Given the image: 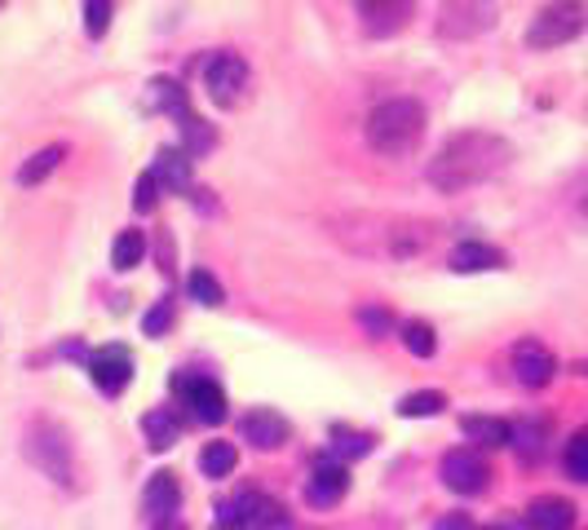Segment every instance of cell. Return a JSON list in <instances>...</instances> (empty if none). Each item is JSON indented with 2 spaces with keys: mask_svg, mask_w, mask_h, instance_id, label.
<instances>
[{
  "mask_svg": "<svg viewBox=\"0 0 588 530\" xmlns=\"http://www.w3.org/2000/svg\"><path fill=\"white\" fill-rule=\"evenodd\" d=\"M509 164H513V146H509L500 133L465 129V133H451V137L443 142V151L429 159L425 177H429L434 190L460 195V190H473V186L500 177Z\"/></svg>",
  "mask_w": 588,
  "mask_h": 530,
  "instance_id": "obj_1",
  "label": "cell"
},
{
  "mask_svg": "<svg viewBox=\"0 0 588 530\" xmlns=\"http://www.w3.org/2000/svg\"><path fill=\"white\" fill-rule=\"evenodd\" d=\"M425 137V107L416 98H390L368 115V146L385 159L412 155Z\"/></svg>",
  "mask_w": 588,
  "mask_h": 530,
  "instance_id": "obj_2",
  "label": "cell"
},
{
  "mask_svg": "<svg viewBox=\"0 0 588 530\" xmlns=\"http://www.w3.org/2000/svg\"><path fill=\"white\" fill-rule=\"evenodd\" d=\"M28 460H32L45 477H54L58 486H76V451H72V438H67L63 424L36 420V424L28 429Z\"/></svg>",
  "mask_w": 588,
  "mask_h": 530,
  "instance_id": "obj_3",
  "label": "cell"
},
{
  "mask_svg": "<svg viewBox=\"0 0 588 530\" xmlns=\"http://www.w3.org/2000/svg\"><path fill=\"white\" fill-rule=\"evenodd\" d=\"M248 85H252V71H248V63L239 58V54H208V63H204V89H208V98L217 102V107H239L243 98H248Z\"/></svg>",
  "mask_w": 588,
  "mask_h": 530,
  "instance_id": "obj_4",
  "label": "cell"
},
{
  "mask_svg": "<svg viewBox=\"0 0 588 530\" xmlns=\"http://www.w3.org/2000/svg\"><path fill=\"white\" fill-rule=\"evenodd\" d=\"M584 10L579 5H544L531 27H526V45L531 49H557V45H570L579 32H584Z\"/></svg>",
  "mask_w": 588,
  "mask_h": 530,
  "instance_id": "obj_5",
  "label": "cell"
},
{
  "mask_svg": "<svg viewBox=\"0 0 588 530\" xmlns=\"http://www.w3.org/2000/svg\"><path fill=\"white\" fill-rule=\"evenodd\" d=\"M443 482L456 495H478L487 486V460L473 446H456L443 455Z\"/></svg>",
  "mask_w": 588,
  "mask_h": 530,
  "instance_id": "obj_6",
  "label": "cell"
},
{
  "mask_svg": "<svg viewBox=\"0 0 588 530\" xmlns=\"http://www.w3.org/2000/svg\"><path fill=\"white\" fill-rule=\"evenodd\" d=\"M89 376H94V385H98L107 398H120V394L129 389V380H133V358H129V350H124V345L98 350V354L89 358Z\"/></svg>",
  "mask_w": 588,
  "mask_h": 530,
  "instance_id": "obj_7",
  "label": "cell"
},
{
  "mask_svg": "<svg viewBox=\"0 0 588 530\" xmlns=\"http://www.w3.org/2000/svg\"><path fill=\"white\" fill-rule=\"evenodd\" d=\"M177 394H182V402L190 407V416L204 420V424H221V420L230 416V411H226L221 385H213V380H204V376H177Z\"/></svg>",
  "mask_w": 588,
  "mask_h": 530,
  "instance_id": "obj_8",
  "label": "cell"
},
{
  "mask_svg": "<svg viewBox=\"0 0 588 530\" xmlns=\"http://www.w3.org/2000/svg\"><path fill=\"white\" fill-rule=\"evenodd\" d=\"M553 372H557V358L548 354V345H540L535 336H526V341L513 345V376H518V385L544 389L553 380Z\"/></svg>",
  "mask_w": 588,
  "mask_h": 530,
  "instance_id": "obj_9",
  "label": "cell"
},
{
  "mask_svg": "<svg viewBox=\"0 0 588 530\" xmlns=\"http://www.w3.org/2000/svg\"><path fill=\"white\" fill-rule=\"evenodd\" d=\"M239 433H243V442H252L257 451H279V446L292 438V424H287L279 411H270V407H252V411H243Z\"/></svg>",
  "mask_w": 588,
  "mask_h": 530,
  "instance_id": "obj_10",
  "label": "cell"
},
{
  "mask_svg": "<svg viewBox=\"0 0 588 530\" xmlns=\"http://www.w3.org/2000/svg\"><path fill=\"white\" fill-rule=\"evenodd\" d=\"M177 504H182V482H177V473H168V468L151 473L146 486H142V508H146V517H155V526H160V521H168V517L177 512Z\"/></svg>",
  "mask_w": 588,
  "mask_h": 530,
  "instance_id": "obj_11",
  "label": "cell"
},
{
  "mask_svg": "<svg viewBox=\"0 0 588 530\" xmlns=\"http://www.w3.org/2000/svg\"><path fill=\"white\" fill-rule=\"evenodd\" d=\"M346 486H350V473H346L337 460H324V464H315V473H311V482H306V504L333 508V504H341Z\"/></svg>",
  "mask_w": 588,
  "mask_h": 530,
  "instance_id": "obj_12",
  "label": "cell"
},
{
  "mask_svg": "<svg viewBox=\"0 0 588 530\" xmlns=\"http://www.w3.org/2000/svg\"><path fill=\"white\" fill-rule=\"evenodd\" d=\"M487 27H496V10H487V5H447L443 10V23H438V32L451 41H465V36H478V32H487Z\"/></svg>",
  "mask_w": 588,
  "mask_h": 530,
  "instance_id": "obj_13",
  "label": "cell"
},
{
  "mask_svg": "<svg viewBox=\"0 0 588 530\" xmlns=\"http://www.w3.org/2000/svg\"><path fill=\"white\" fill-rule=\"evenodd\" d=\"M526 521L535 530H570L575 526V504L562 499V495H540V499H531Z\"/></svg>",
  "mask_w": 588,
  "mask_h": 530,
  "instance_id": "obj_14",
  "label": "cell"
},
{
  "mask_svg": "<svg viewBox=\"0 0 588 530\" xmlns=\"http://www.w3.org/2000/svg\"><path fill=\"white\" fill-rule=\"evenodd\" d=\"M451 270L456 275H478V270H500L504 265V252L500 247H491V243H456V252H451Z\"/></svg>",
  "mask_w": 588,
  "mask_h": 530,
  "instance_id": "obj_15",
  "label": "cell"
},
{
  "mask_svg": "<svg viewBox=\"0 0 588 530\" xmlns=\"http://www.w3.org/2000/svg\"><path fill=\"white\" fill-rule=\"evenodd\" d=\"M460 429H465V438L473 446H491L496 451V446H509L513 442V424L500 420V416H465Z\"/></svg>",
  "mask_w": 588,
  "mask_h": 530,
  "instance_id": "obj_16",
  "label": "cell"
},
{
  "mask_svg": "<svg viewBox=\"0 0 588 530\" xmlns=\"http://www.w3.org/2000/svg\"><path fill=\"white\" fill-rule=\"evenodd\" d=\"M359 19H363L368 36H394L407 27L412 5H359Z\"/></svg>",
  "mask_w": 588,
  "mask_h": 530,
  "instance_id": "obj_17",
  "label": "cell"
},
{
  "mask_svg": "<svg viewBox=\"0 0 588 530\" xmlns=\"http://www.w3.org/2000/svg\"><path fill=\"white\" fill-rule=\"evenodd\" d=\"M151 177L160 181V186H173V190H186L190 186V159H186V151H160L155 155V164H151Z\"/></svg>",
  "mask_w": 588,
  "mask_h": 530,
  "instance_id": "obj_18",
  "label": "cell"
},
{
  "mask_svg": "<svg viewBox=\"0 0 588 530\" xmlns=\"http://www.w3.org/2000/svg\"><path fill=\"white\" fill-rule=\"evenodd\" d=\"M142 429H146V446H151V451H168V446L177 442V433H182V424H177L173 411H164V407L146 411V416H142Z\"/></svg>",
  "mask_w": 588,
  "mask_h": 530,
  "instance_id": "obj_19",
  "label": "cell"
},
{
  "mask_svg": "<svg viewBox=\"0 0 588 530\" xmlns=\"http://www.w3.org/2000/svg\"><path fill=\"white\" fill-rule=\"evenodd\" d=\"M63 159H67V146H45V151H36V155L19 168V186H41Z\"/></svg>",
  "mask_w": 588,
  "mask_h": 530,
  "instance_id": "obj_20",
  "label": "cell"
},
{
  "mask_svg": "<svg viewBox=\"0 0 588 530\" xmlns=\"http://www.w3.org/2000/svg\"><path fill=\"white\" fill-rule=\"evenodd\" d=\"M235 464H239L235 442H208V446L199 451V473H204V477H230Z\"/></svg>",
  "mask_w": 588,
  "mask_h": 530,
  "instance_id": "obj_21",
  "label": "cell"
},
{
  "mask_svg": "<svg viewBox=\"0 0 588 530\" xmlns=\"http://www.w3.org/2000/svg\"><path fill=\"white\" fill-rule=\"evenodd\" d=\"M372 433H363V429H346V424H337L333 429V455L337 460H363L368 451H372Z\"/></svg>",
  "mask_w": 588,
  "mask_h": 530,
  "instance_id": "obj_22",
  "label": "cell"
},
{
  "mask_svg": "<svg viewBox=\"0 0 588 530\" xmlns=\"http://www.w3.org/2000/svg\"><path fill=\"white\" fill-rule=\"evenodd\" d=\"M142 256H146V234L142 230H120V239L111 247V265H116V270H133Z\"/></svg>",
  "mask_w": 588,
  "mask_h": 530,
  "instance_id": "obj_23",
  "label": "cell"
},
{
  "mask_svg": "<svg viewBox=\"0 0 588 530\" xmlns=\"http://www.w3.org/2000/svg\"><path fill=\"white\" fill-rule=\"evenodd\" d=\"M186 288H190V297H195L199 306H208V310L226 306V288H221V284H217V275H208V270H190Z\"/></svg>",
  "mask_w": 588,
  "mask_h": 530,
  "instance_id": "obj_24",
  "label": "cell"
},
{
  "mask_svg": "<svg viewBox=\"0 0 588 530\" xmlns=\"http://www.w3.org/2000/svg\"><path fill=\"white\" fill-rule=\"evenodd\" d=\"M443 407H447V394H438V389H421V394H407V398L399 402V416L421 420V416H438Z\"/></svg>",
  "mask_w": 588,
  "mask_h": 530,
  "instance_id": "obj_25",
  "label": "cell"
},
{
  "mask_svg": "<svg viewBox=\"0 0 588 530\" xmlns=\"http://www.w3.org/2000/svg\"><path fill=\"white\" fill-rule=\"evenodd\" d=\"M403 345H407L416 358H434V350H438V336H434V328H429V323L412 319V323H403Z\"/></svg>",
  "mask_w": 588,
  "mask_h": 530,
  "instance_id": "obj_26",
  "label": "cell"
},
{
  "mask_svg": "<svg viewBox=\"0 0 588 530\" xmlns=\"http://www.w3.org/2000/svg\"><path fill=\"white\" fill-rule=\"evenodd\" d=\"M566 473L575 477V482H588V429H579L570 442H566Z\"/></svg>",
  "mask_w": 588,
  "mask_h": 530,
  "instance_id": "obj_27",
  "label": "cell"
},
{
  "mask_svg": "<svg viewBox=\"0 0 588 530\" xmlns=\"http://www.w3.org/2000/svg\"><path fill=\"white\" fill-rule=\"evenodd\" d=\"M182 133H186V151H190V155H199V151H213V146H217V133H213V129H204V120H199V115L182 120Z\"/></svg>",
  "mask_w": 588,
  "mask_h": 530,
  "instance_id": "obj_28",
  "label": "cell"
},
{
  "mask_svg": "<svg viewBox=\"0 0 588 530\" xmlns=\"http://www.w3.org/2000/svg\"><path fill=\"white\" fill-rule=\"evenodd\" d=\"M359 323L368 328V336H377V341H381V336H390L394 314H390L385 306H363V310H359Z\"/></svg>",
  "mask_w": 588,
  "mask_h": 530,
  "instance_id": "obj_29",
  "label": "cell"
},
{
  "mask_svg": "<svg viewBox=\"0 0 588 530\" xmlns=\"http://www.w3.org/2000/svg\"><path fill=\"white\" fill-rule=\"evenodd\" d=\"M107 27H111V5H107V0H89V5H85V32L102 36Z\"/></svg>",
  "mask_w": 588,
  "mask_h": 530,
  "instance_id": "obj_30",
  "label": "cell"
},
{
  "mask_svg": "<svg viewBox=\"0 0 588 530\" xmlns=\"http://www.w3.org/2000/svg\"><path fill=\"white\" fill-rule=\"evenodd\" d=\"M168 323H173V297H164V301L142 319V332H146V336H164Z\"/></svg>",
  "mask_w": 588,
  "mask_h": 530,
  "instance_id": "obj_31",
  "label": "cell"
},
{
  "mask_svg": "<svg viewBox=\"0 0 588 530\" xmlns=\"http://www.w3.org/2000/svg\"><path fill=\"white\" fill-rule=\"evenodd\" d=\"M155 186H160V181H155L151 173L138 177V186H133V208H138V212H151V208H155Z\"/></svg>",
  "mask_w": 588,
  "mask_h": 530,
  "instance_id": "obj_32",
  "label": "cell"
},
{
  "mask_svg": "<svg viewBox=\"0 0 588 530\" xmlns=\"http://www.w3.org/2000/svg\"><path fill=\"white\" fill-rule=\"evenodd\" d=\"M570 199H575V212H579V217L588 221V173H579V181H575Z\"/></svg>",
  "mask_w": 588,
  "mask_h": 530,
  "instance_id": "obj_33",
  "label": "cell"
},
{
  "mask_svg": "<svg viewBox=\"0 0 588 530\" xmlns=\"http://www.w3.org/2000/svg\"><path fill=\"white\" fill-rule=\"evenodd\" d=\"M434 530H473V521H469L465 512H447V517H443Z\"/></svg>",
  "mask_w": 588,
  "mask_h": 530,
  "instance_id": "obj_34",
  "label": "cell"
},
{
  "mask_svg": "<svg viewBox=\"0 0 588 530\" xmlns=\"http://www.w3.org/2000/svg\"><path fill=\"white\" fill-rule=\"evenodd\" d=\"M151 530H186V526H177V521H160V526H151Z\"/></svg>",
  "mask_w": 588,
  "mask_h": 530,
  "instance_id": "obj_35",
  "label": "cell"
},
{
  "mask_svg": "<svg viewBox=\"0 0 588 530\" xmlns=\"http://www.w3.org/2000/svg\"><path fill=\"white\" fill-rule=\"evenodd\" d=\"M487 530H504V526H487Z\"/></svg>",
  "mask_w": 588,
  "mask_h": 530,
  "instance_id": "obj_36",
  "label": "cell"
}]
</instances>
